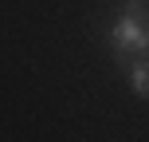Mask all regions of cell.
Masks as SVG:
<instances>
[{
    "label": "cell",
    "mask_w": 149,
    "mask_h": 142,
    "mask_svg": "<svg viewBox=\"0 0 149 142\" xmlns=\"http://www.w3.org/2000/svg\"><path fill=\"white\" fill-rule=\"evenodd\" d=\"M106 44L122 67H130L137 55H149V0H126L122 4V16L106 32Z\"/></svg>",
    "instance_id": "6da1fadb"
},
{
    "label": "cell",
    "mask_w": 149,
    "mask_h": 142,
    "mask_svg": "<svg viewBox=\"0 0 149 142\" xmlns=\"http://www.w3.org/2000/svg\"><path fill=\"white\" fill-rule=\"evenodd\" d=\"M130 87L137 99H149V55H137L130 63Z\"/></svg>",
    "instance_id": "7a4b0ae2"
}]
</instances>
